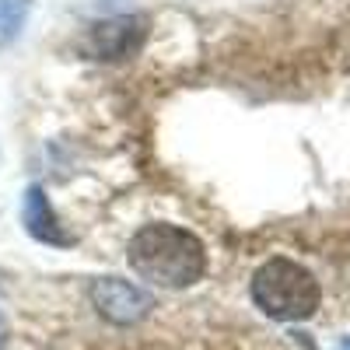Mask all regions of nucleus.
<instances>
[{"label": "nucleus", "mask_w": 350, "mask_h": 350, "mask_svg": "<svg viewBox=\"0 0 350 350\" xmlns=\"http://www.w3.org/2000/svg\"><path fill=\"white\" fill-rule=\"evenodd\" d=\"M340 350H350V336H347V340H343V343H340Z\"/></svg>", "instance_id": "nucleus-8"}, {"label": "nucleus", "mask_w": 350, "mask_h": 350, "mask_svg": "<svg viewBox=\"0 0 350 350\" xmlns=\"http://www.w3.org/2000/svg\"><path fill=\"white\" fill-rule=\"evenodd\" d=\"M25 14H28V0H0V46L21 32Z\"/></svg>", "instance_id": "nucleus-6"}, {"label": "nucleus", "mask_w": 350, "mask_h": 350, "mask_svg": "<svg viewBox=\"0 0 350 350\" xmlns=\"http://www.w3.org/2000/svg\"><path fill=\"white\" fill-rule=\"evenodd\" d=\"M25 231L32 239L46 242V245H74V235H67L60 217L53 214L49 200L39 186H32L25 193Z\"/></svg>", "instance_id": "nucleus-5"}, {"label": "nucleus", "mask_w": 350, "mask_h": 350, "mask_svg": "<svg viewBox=\"0 0 350 350\" xmlns=\"http://www.w3.org/2000/svg\"><path fill=\"white\" fill-rule=\"evenodd\" d=\"M144 32H148V25L144 18H116V21H102L95 25L92 32V49L102 56V60H116V56H130Z\"/></svg>", "instance_id": "nucleus-4"}, {"label": "nucleus", "mask_w": 350, "mask_h": 350, "mask_svg": "<svg viewBox=\"0 0 350 350\" xmlns=\"http://www.w3.org/2000/svg\"><path fill=\"white\" fill-rule=\"evenodd\" d=\"M252 301L277 323H301L319 312L323 291L301 262L273 256L252 273Z\"/></svg>", "instance_id": "nucleus-2"}, {"label": "nucleus", "mask_w": 350, "mask_h": 350, "mask_svg": "<svg viewBox=\"0 0 350 350\" xmlns=\"http://www.w3.org/2000/svg\"><path fill=\"white\" fill-rule=\"evenodd\" d=\"M92 301L109 323H120V326L137 323V319H144L151 308V295H144V291L133 287L130 280H116V277H102L92 287Z\"/></svg>", "instance_id": "nucleus-3"}, {"label": "nucleus", "mask_w": 350, "mask_h": 350, "mask_svg": "<svg viewBox=\"0 0 350 350\" xmlns=\"http://www.w3.org/2000/svg\"><path fill=\"white\" fill-rule=\"evenodd\" d=\"M126 259L140 280L158 287H193L207 273V249L179 224H148L130 239Z\"/></svg>", "instance_id": "nucleus-1"}, {"label": "nucleus", "mask_w": 350, "mask_h": 350, "mask_svg": "<svg viewBox=\"0 0 350 350\" xmlns=\"http://www.w3.org/2000/svg\"><path fill=\"white\" fill-rule=\"evenodd\" d=\"M0 350H4V319H0Z\"/></svg>", "instance_id": "nucleus-7"}]
</instances>
